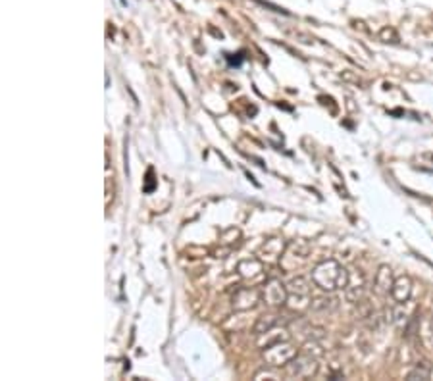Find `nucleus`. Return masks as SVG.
I'll return each instance as SVG.
<instances>
[{
    "label": "nucleus",
    "mask_w": 433,
    "mask_h": 381,
    "mask_svg": "<svg viewBox=\"0 0 433 381\" xmlns=\"http://www.w3.org/2000/svg\"><path fill=\"white\" fill-rule=\"evenodd\" d=\"M350 275L347 272V268L343 264H339L337 260L329 258V260H324L312 270V283L320 287L322 291H332L345 289L347 283H349Z\"/></svg>",
    "instance_id": "obj_1"
},
{
    "label": "nucleus",
    "mask_w": 433,
    "mask_h": 381,
    "mask_svg": "<svg viewBox=\"0 0 433 381\" xmlns=\"http://www.w3.org/2000/svg\"><path fill=\"white\" fill-rule=\"evenodd\" d=\"M312 302V285L307 277H295L287 283V305L293 310H302Z\"/></svg>",
    "instance_id": "obj_2"
},
{
    "label": "nucleus",
    "mask_w": 433,
    "mask_h": 381,
    "mask_svg": "<svg viewBox=\"0 0 433 381\" xmlns=\"http://www.w3.org/2000/svg\"><path fill=\"white\" fill-rule=\"evenodd\" d=\"M285 372L289 378L295 380H309L318 372V357L309 350H302L300 355L293 358L289 364L285 366Z\"/></svg>",
    "instance_id": "obj_3"
},
{
    "label": "nucleus",
    "mask_w": 433,
    "mask_h": 381,
    "mask_svg": "<svg viewBox=\"0 0 433 381\" xmlns=\"http://www.w3.org/2000/svg\"><path fill=\"white\" fill-rule=\"evenodd\" d=\"M297 355H299L297 347L289 339L279 341L264 348V360L270 366H287Z\"/></svg>",
    "instance_id": "obj_4"
},
{
    "label": "nucleus",
    "mask_w": 433,
    "mask_h": 381,
    "mask_svg": "<svg viewBox=\"0 0 433 381\" xmlns=\"http://www.w3.org/2000/svg\"><path fill=\"white\" fill-rule=\"evenodd\" d=\"M309 254H310L309 243H304V241H293L291 245L287 247V250L281 254L279 262L284 266V270L291 272V270L297 268V264L304 262V260L309 258Z\"/></svg>",
    "instance_id": "obj_5"
},
{
    "label": "nucleus",
    "mask_w": 433,
    "mask_h": 381,
    "mask_svg": "<svg viewBox=\"0 0 433 381\" xmlns=\"http://www.w3.org/2000/svg\"><path fill=\"white\" fill-rule=\"evenodd\" d=\"M260 293H262V302H266L268 307L275 308L287 305V285H284L279 279L266 282Z\"/></svg>",
    "instance_id": "obj_6"
},
{
    "label": "nucleus",
    "mask_w": 433,
    "mask_h": 381,
    "mask_svg": "<svg viewBox=\"0 0 433 381\" xmlns=\"http://www.w3.org/2000/svg\"><path fill=\"white\" fill-rule=\"evenodd\" d=\"M262 300V293L256 287H241V289L235 291L234 298H231V305L235 310H250L254 308Z\"/></svg>",
    "instance_id": "obj_7"
},
{
    "label": "nucleus",
    "mask_w": 433,
    "mask_h": 381,
    "mask_svg": "<svg viewBox=\"0 0 433 381\" xmlns=\"http://www.w3.org/2000/svg\"><path fill=\"white\" fill-rule=\"evenodd\" d=\"M393 283H395V277H393V270L389 266H379L377 268V272H375V277H374V289L377 295H382V297H387V295H391V289H393Z\"/></svg>",
    "instance_id": "obj_8"
},
{
    "label": "nucleus",
    "mask_w": 433,
    "mask_h": 381,
    "mask_svg": "<svg viewBox=\"0 0 433 381\" xmlns=\"http://www.w3.org/2000/svg\"><path fill=\"white\" fill-rule=\"evenodd\" d=\"M391 297L397 305H407L412 297V279L409 275H399L393 283Z\"/></svg>",
    "instance_id": "obj_9"
},
{
    "label": "nucleus",
    "mask_w": 433,
    "mask_h": 381,
    "mask_svg": "<svg viewBox=\"0 0 433 381\" xmlns=\"http://www.w3.org/2000/svg\"><path fill=\"white\" fill-rule=\"evenodd\" d=\"M310 308H312V312L318 316H329V314H334L335 310L339 308V300H337L335 297L312 298Z\"/></svg>",
    "instance_id": "obj_10"
},
{
    "label": "nucleus",
    "mask_w": 433,
    "mask_h": 381,
    "mask_svg": "<svg viewBox=\"0 0 433 381\" xmlns=\"http://www.w3.org/2000/svg\"><path fill=\"white\" fill-rule=\"evenodd\" d=\"M277 325V316L275 314H262L254 323V333L256 335H264V333L272 332Z\"/></svg>",
    "instance_id": "obj_11"
},
{
    "label": "nucleus",
    "mask_w": 433,
    "mask_h": 381,
    "mask_svg": "<svg viewBox=\"0 0 433 381\" xmlns=\"http://www.w3.org/2000/svg\"><path fill=\"white\" fill-rule=\"evenodd\" d=\"M262 254L268 260H275V258H281L284 254V243L279 239H270L266 241V245L262 247Z\"/></svg>",
    "instance_id": "obj_12"
},
{
    "label": "nucleus",
    "mask_w": 433,
    "mask_h": 381,
    "mask_svg": "<svg viewBox=\"0 0 433 381\" xmlns=\"http://www.w3.org/2000/svg\"><path fill=\"white\" fill-rule=\"evenodd\" d=\"M430 378H432V368L425 364V362L414 366V368L409 372V375H407V380H410V381L430 380Z\"/></svg>",
    "instance_id": "obj_13"
},
{
    "label": "nucleus",
    "mask_w": 433,
    "mask_h": 381,
    "mask_svg": "<svg viewBox=\"0 0 433 381\" xmlns=\"http://www.w3.org/2000/svg\"><path fill=\"white\" fill-rule=\"evenodd\" d=\"M379 37H382V41H385V42H389V39H393V42L399 41V37H397V33H395L393 29H384Z\"/></svg>",
    "instance_id": "obj_14"
},
{
    "label": "nucleus",
    "mask_w": 433,
    "mask_h": 381,
    "mask_svg": "<svg viewBox=\"0 0 433 381\" xmlns=\"http://www.w3.org/2000/svg\"><path fill=\"white\" fill-rule=\"evenodd\" d=\"M225 58H227V62H229L231 66H241L243 58H241V56H239V54H237V58H234V54H227Z\"/></svg>",
    "instance_id": "obj_15"
},
{
    "label": "nucleus",
    "mask_w": 433,
    "mask_h": 381,
    "mask_svg": "<svg viewBox=\"0 0 433 381\" xmlns=\"http://www.w3.org/2000/svg\"><path fill=\"white\" fill-rule=\"evenodd\" d=\"M432 337H433V320H432Z\"/></svg>",
    "instance_id": "obj_16"
}]
</instances>
